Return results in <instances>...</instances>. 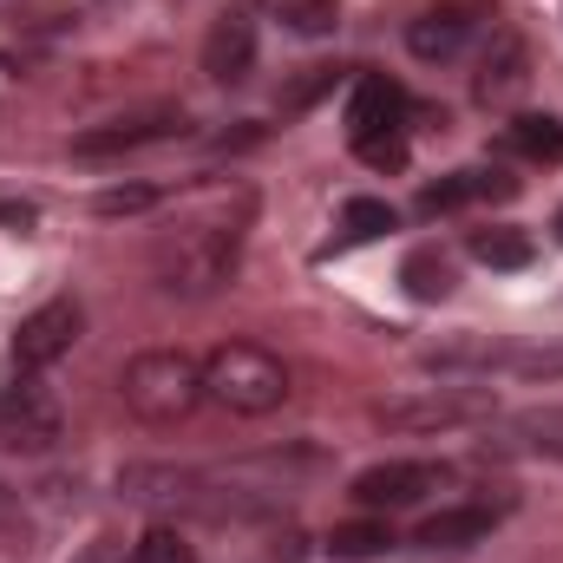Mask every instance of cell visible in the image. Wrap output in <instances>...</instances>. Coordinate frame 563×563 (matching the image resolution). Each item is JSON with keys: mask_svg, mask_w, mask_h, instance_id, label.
I'll return each instance as SVG.
<instances>
[{"mask_svg": "<svg viewBox=\"0 0 563 563\" xmlns=\"http://www.w3.org/2000/svg\"><path fill=\"white\" fill-rule=\"evenodd\" d=\"M236 256H243V223L230 217H190L177 223L170 236H157V282L184 301H203L217 295L223 282L236 276Z\"/></svg>", "mask_w": 563, "mask_h": 563, "instance_id": "1", "label": "cell"}, {"mask_svg": "<svg viewBox=\"0 0 563 563\" xmlns=\"http://www.w3.org/2000/svg\"><path fill=\"white\" fill-rule=\"evenodd\" d=\"M119 400L144 426H184L203 407V361H190L184 347H144L119 374Z\"/></svg>", "mask_w": 563, "mask_h": 563, "instance_id": "2", "label": "cell"}, {"mask_svg": "<svg viewBox=\"0 0 563 563\" xmlns=\"http://www.w3.org/2000/svg\"><path fill=\"white\" fill-rule=\"evenodd\" d=\"M203 400H217L236 420H263L288 400V367L256 341H223L203 361Z\"/></svg>", "mask_w": 563, "mask_h": 563, "instance_id": "3", "label": "cell"}, {"mask_svg": "<svg viewBox=\"0 0 563 563\" xmlns=\"http://www.w3.org/2000/svg\"><path fill=\"white\" fill-rule=\"evenodd\" d=\"M492 413H498L492 387H420V394L374 407V420L394 426V432H452V426H478Z\"/></svg>", "mask_w": 563, "mask_h": 563, "instance_id": "4", "label": "cell"}, {"mask_svg": "<svg viewBox=\"0 0 563 563\" xmlns=\"http://www.w3.org/2000/svg\"><path fill=\"white\" fill-rule=\"evenodd\" d=\"M59 432H66V413H59V400L40 387V374H20V380L0 394V445H7V452L40 459V452L59 445Z\"/></svg>", "mask_w": 563, "mask_h": 563, "instance_id": "5", "label": "cell"}, {"mask_svg": "<svg viewBox=\"0 0 563 563\" xmlns=\"http://www.w3.org/2000/svg\"><path fill=\"white\" fill-rule=\"evenodd\" d=\"M79 328H86V308H79L73 295H59V301L33 308V314L13 328V367H20V374H46L59 354H73Z\"/></svg>", "mask_w": 563, "mask_h": 563, "instance_id": "6", "label": "cell"}, {"mask_svg": "<svg viewBox=\"0 0 563 563\" xmlns=\"http://www.w3.org/2000/svg\"><path fill=\"white\" fill-rule=\"evenodd\" d=\"M445 485V465H426V459H380V465H367L354 485H347V498L361 505V511H407V505H420L426 492H439Z\"/></svg>", "mask_w": 563, "mask_h": 563, "instance_id": "7", "label": "cell"}, {"mask_svg": "<svg viewBox=\"0 0 563 563\" xmlns=\"http://www.w3.org/2000/svg\"><path fill=\"white\" fill-rule=\"evenodd\" d=\"M478 26H485V7H472V0L426 7L420 20L407 26V53L426 59V66H445V59H459V53L478 40Z\"/></svg>", "mask_w": 563, "mask_h": 563, "instance_id": "8", "label": "cell"}, {"mask_svg": "<svg viewBox=\"0 0 563 563\" xmlns=\"http://www.w3.org/2000/svg\"><path fill=\"white\" fill-rule=\"evenodd\" d=\"M177 132H184V112H144V119H112V125L79 132L73 151H79V157H125V151H139V144L177 139Z\"/></svg>", "mask_w": 563, "mask_h": 563, "instance_id": "9", "label": "cell"}, {"mask_svg": "<svg viewBox=\"0 0 563 563\" xmlns=\"http://www.w3.org/2000/svg\"><path fill=\"white\" fill-rule=\"evenodd\" d=\"M203 73L217 86H243L256 73V26L243 13H223L210 33H203Z\"/></svg>", "mask_w": 563, "mask_h": 563, "instance_id": "10", "label": "cell"}, {"mask_svg": "<svg viewBox=\"0 0 563 563\" xmlns=\"http://www.w3.org/2000/svg\"><path fill=\"white\" fill-rule=\"evenodd\" d=\"M400 119H407V92L394 79L367 73L354 86V99H347V139L361 144V139H380V132H400Z\"/></svg>", "mask_w": 563, "mask_h": 563, "instance_id": "11", "label": "cell"}, {"mask_svg": "<svg viewBox=\"0 0 563 563\" xmlns=\"http://www.w3.org/2000/svg\"><path fill=\"white\" fill-rule=\"evenodd\" d=\"M525 86H531V53H525L518 33H498L492 53H485V66H478V99L485 106H511Z\"/></svg>", "mask_w": 563, "mask_h": 563, "instance_id": "12", "label": "cell"}, {"mask_svg": "<svg viewBox=\"0 0 563 563\" xmlns=\"http://www.w3.org/2000/svg\"><path fill=\"white\" fill-rule=\"evenodd\" d=\"M492 525H498L492 505H445V511H432L413 531V544H426V551H465V544L492 538Z\"/></svg>", "mask_w": 563, "mask_h": 563, "instance_id": "13", "label": "cell"}, {"mask_svg": "<svg viewBox=\"0 0 563 563\" xmlns=\"http://www.w3.org/2000/svg\"><path fill=\"white\" fill-rule=\"evenodd\" d=\"M125 498H139V505H203L210 511L203 478L197 472H177V465H132L125 472Z\"/></svg>", "mask_w": 563, "mask_h": 563, "instance_id": "14", "label": "cell"}, {"mask_svg": "<svg viewBox=\"0 0 563 563\" xmlns=\"http://www.w3.org/2000/svg\"><path fill=\"white\" fill-rule=\"evenodd\" d=\"M505 151H518L531 164H563V119H551V112H518L505 125Z\"/></svg>", "mask_w": 563, "mask_h": 563, "instance_id": "15", "label": "cell"}, {"mask_svg": "<svg viewBox=\"0 0 563 563\" xmlns=\"http://www.w3.org/2000/svg\"><path fill=\"white\" fill-rule=\"evenodd\" d=\"M263 13L282 20V33L295 40H328L341 26V0H263Z\"/></svg>", "mask_w": 563, "mask_h": 563, "instance_id": "16", "label": "cell"}, {"mask_svg": "<svg viewBox=\"0 0 563 563\" xmlns=\"http://www.w3.org/2000/svg\"><path fill=\"white\" fill-rule=\"evenodd\" d=\"M387 551H394L387 518H354V525H334L328 531V558L334 563H367V558H387Z\"/></svg>", "mask_w": 563, "mask_h": 563, "instance_id": "17", "label": "cell"}, {"mask_svg": "<svg viewBox=\"0 0 563 563\" xmlns=\"http://www.w3.org/2000/svg\"><path fill=\"white\" fill-rule=\"evenodd\" d=\"M465 250H472V263H485V269H531V256H538L531 236H525V230H505V223H498V230H472Z\"/></svg>", "mask_w": 563, "mask_h": 563, "instance_id": "18", "label": "cell"}, {"mask_svg": "<svg viewBox=\"0 0 563 563\" xmlns=\"http://www.w3.org/2000/svg\"><path fill=\"white\" fill-rule=\"evenodd\" d=\"M400 217H394V203L387 197H347L341 203V243H374V236H387Z\"/></svg>", "mask_w": 563, "mask_h": 563, "instance_id": "19", "label": "cell"}, {"mask_svg": "<svg viewBox=\"0 0 563 563\" xmlns=\"http://www.w3.org/2000/svg\"><path fill=\"white\" fill-rule=\"evenodd\" d=\"M400 282H407L413 301H445V295H452V263H445L439 250H413V256L400 263Z\"/></svg>", "mask_w": 563, "mask_h": 563, "instance_id": "20", "label": "cell"}, {"mask_svg": "<svg viewBox=\"0 0 563 563\" xmlns=\"http://www.w3.org/2000/svg\"><path fill=\"white\" fill-rule=\"evenodd\" d=\"M341 86V66H301L288 86H282V112H308L314 99H328Z\"/></svg>", "mask_w": 563, "mask_h": 563, "instance_id": "21", "label": "cell"}, {"mask_svg": "<svg viewBox=\"0 0 563 563\" xmlns=\"http://www.w3.org/2000/svg\"><path fill=\"white\" fill-rule=\"evenodd\" d=\"M132 563H197V551H190V538L177 525H151L132 544Z\"/></svg>", "mask_w": 563, "mask_h": 563, "instance_id": "22", "label": "cell"}, {"mask_svg": "<svg viewBox=\"0 0 563 563\" xmlns=\"http://www.w3.org/2000/svg\"><path fill=\"white\" fill-rule=\"evenodd\" d=\"M511 432L525 452H563V413H525V420H511Z\"/></svg>", "mask_w": 563, "mask_h": 563, "instance_id": "23", "label": "cell"}, {"mask_svg": "<svg viewBox=\"0 0 563 563\" xmlns=\"http://www.w3.org/2000/svg\"><path fill=\"white\" fill-rule=\"evenodd\" d=\"M459 203H472V184H465V170H452V177H439V184H426V190H420V217L459 210Z\"/></svg>", "mask_w": 563, "mask_h": 563, "instance_id": "24", "label": "cell"}, {"mask_svg": "<svg viewBox=\"0 0 563 563\" xmlns=\"http://www.w3.org/2000/svg\"><path fill=\"white\" fill-rule=\"evenodd\" d=\"M361 164H374V170H407V139L400 132H380V139H361Z\"/></svg>", "mask_w": 563, "mask_h": 563, "instance_id": "25", "label": "cell"}, {"mask_svg": "<svg viewBox=\"0 0 563 563\" xmlns=\"http://www.w3.org/2000/svg\"><path fill=\"white\" fill-rule=\"evenodd\" d=\"M511 374H525V380H563V341H558V347L511 354Z\"/></svg>", "mask_w": 563, "mask_h": 563, "instance_id": "26", "label": "cell"}, {"mask_svg": "<svg viewBox=\"0 0 563 563\" xmlns=\"http://www.w3.org/2000/svg\"><path fill=\"white\" fill-rule=\"evenodd\" d=\"M465 184H472V197H518V177L511 170H498V164H485V170H465Z\"/></svg>", "mask_w": 563, "mask_h": 563, "instance_id": "27", "label": "cell"}, {"mask_svg": "<svg viewBox=\"0 0 563 563\" xmlns=\"http://www.w3.org/2000/svg\"><path fill=\"white\" fill-rule=\"evenodd\" d=\"M157 197L144 190V184H132V190H106L99 197V217H139V210H151Z\"/></svg>", "mask_w": 563, "mask_h": 563, "instance_id": "28", "label": "cell"}, {"mask_svg": "<svg viewBox=\"0 0 563 563\" xmlns=\"http://www.w3.org/2000/svg\"><path fill=\"white\" fill-rule=\"evenodd\" d=\"M7 511H13V498H7V485H0V518H7Z\"/></svg>", "mask_w": 563, "mask_h": 563, "instance_id": "29", "label": "cell"}, {"mask_svg": "<svg viewBox=\"0 0 563 563\" xmlns=\"http://www.w3.org/2000/svg\"><path fill=\"white\" fill-rule=\"evenodd\" d=\"M558 243H563V210H558Z\"/></svg>", "mask_w": 563, "mask_h": 563, "instance_id": "30", "label": "cell"}]
</instances>
